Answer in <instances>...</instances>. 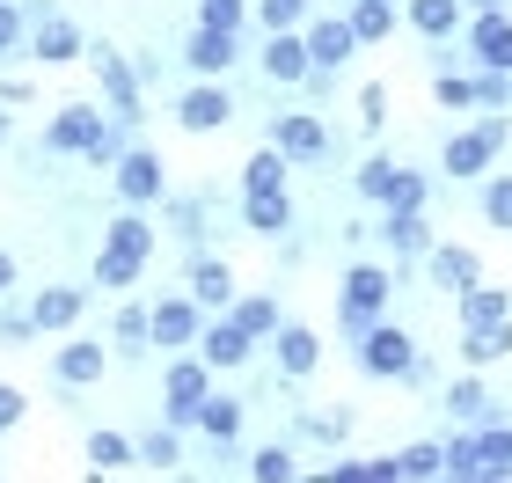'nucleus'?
<instances>
[{"instance_id": "obj_60", "label": "nucleus", "mask_w": 512, "mask_h": 483, "mask_svg": "<svg viewBox=\"0 0 512 483\" xmlns=\"http://www.w3.org/2000/svg\"><path fill=\"white\" fill-rule=\"evenodd\" d=\"M505 74H512V66H505Z\"/></svg>"}, {"instance_id": "obj_45", "label": "nucleus", "mask_w": 512, "mask_h": 483, "mask_svg": "<svg viewBox=\"0 0 512 483\" xmlns=\"http://www.w3.org/2000/svg\"><path fill=\"white\" fill-rule=\"evenodd\" d=\"M125 147H132V132L103 118V132H96V140H88V154H81V161H88V169H110V161H118Z\"/></svg>"}, {"instance_id": "obj_1", "label": "nucleus", "mask_w": 512, "mask_h": 483, "mask_svg": "<svg viewBox=\"0 0 512 483\" xmlns=\"http://www.w3.org/2000/svg\"><path fill=\"white\" fill-rule=\"evenodd\" d=\"M505 147H512V118H505V110H483L476 125L447 132L439 169H447V183H476V176H491L498 161H505Z\"/></svg>"}, {"instance_id": "obj_34", "label": "nucleus", "mask_w": 512, "mask_h": 483, "mask_svg": "<svg viewBox=\"0 0 512 483\" xmlns=\"http://www.w3.org/2000/svg\"><path fill=\"white\" fill-rule=\"evenodd\" d=\"M286 176H293V161L278 154L271 140H264V147H256V154L242 161V191H286Z\"/></svg>"}, {"instance_id": "obj_59", "label": "nucleus", "mask_w": 512, "mask_h": 483, "mask_svg": "<svg viewBox=\"0 0 512 483\" xmlns=\"http://www.w3.org/2000/svg\"><path fill=\"white\" fill-rule=\"evenodd\" d=\"M476 8H505V0H476Z\"/></svg>"}, {"instance_id": "obj_14", "label": "nucleus", "mask_w": 512, "mask_h": 483, "mask_svg": "<svg viewBox=\"0 0 512 483\" xmlns=\"http://www.w3.org/2000/svg\"><path fill=\"white\" fill-rule=\"evenodd\" d=\"M103 118H110V110H96V103H66L59 118L44 125V140H37V147H44V154H74V161H81L88 140L103 132Z\"/></svg>"}, {"instance_id": "obj_13", "label": "nucleus", "mask_w": 512, "mask_h": 483, "mask_svg": "<svg viewBox=\"0 0 512 483\" xmlns=\"http://www.w3.org/2000/svg\"><path fill=\"white\" fill-rule=\"evenodd\" d=\"M191 352H198L205 366H213V374H242V366L256 359V337H242L227 315H205V330H198Z\"/></svg>"}, {"instance_id": "obj_36", "label": "nucleus", "mask_w": 512, "mask_h": 483, "mask_svg": "<svg viewBox=\"0 0 512 483\" xmlns=\"http://www.w3.org/2000/svg\"><path fill=\"white\" fill-rule=\"evenodd\" d=\"M439 469H447V440H417L395 454V476L403 483H439Z\"/></svg>"}, {"instance_id": "obj_15", "label": "nucleus", "mask_w": 512, "mask_h": 483, "mask_svg": "<svg viewBox=\"0 0 512 483\" xmlns=\"http://www.w3.org/2000/svg\"><path fill=\"white\" fill-rule=\"evenodd\" d=\"M271 366L286 381H308L322 366V337L308 330V322H278V330H271Z\"/></svg>"}, {"instance_id": "obj_54", "label": "nucleus", "mask_w": 512, "mask_h": 483, "mask_svg": "<svg viewBox=\"0 0 512 483\" xmlns=\"http://www.w3.org/2000/svg\"><path fill=\"white\" fill-rule=\"evenodd\" d=\"M22 410H30V403H22V388H15V381H0V432H15V425H22Z\"/></svg>"}, {"instance_id": "obj_17", "label": "nucleus", "mask_w": 512, "mask_h": 483, "mask_svg": "<svg viewBox=\"0 0 512 483\" xmlns=\"http://www.w3.org/2000/svg\"><path fill=\"white\" fill-rule=\"evenodd\" d=\"M461 30H469V59L476 66H512V15L505 8H476V22H461Z\"/></svg>"}, {"instance_id": "obj_48", "label": "nucleus", "mask_w": 512, "mask_h": 483, "mask_svg": "<svg viewBox=\"0 0 512 483\" xmlns=\"http://www.w3.org/2000/svg\"><path fill=\"white\" fill-rule=\"evenodd\" d=\"M469 462H476V432H454V440H447V469H439V483H469Z\"/></svg>"}, {"instance_id": "obj_16", "label": "nucleus", "mask_w": 512, "mask_h": 483, "mask_svg": "<svg viewBox=\"0 0 512 483\" xmlns=\"http://www.w3.org/2000/svg\"><path fill=\"white\" fill-rule=\"evenodd\" d=\"M300 44H308V66H330V74L359 52V37H352L344 15H308V22H300Z\"/></svg>"}, {"instance_id": "obj_33", "label": "nucleus", "mask_w": 512, "mask_h": 483, "mask_svg": "<svg viewBox=\"0 0 512 483\" xmlns=\"http://www.w3.org/2000/svg\"><path fill=\"white\" fill-rule=\"evenodd\" d=\"M139 271H147V257H132V249H96V293H125V286H139Z\"/></svg>"}, {"instance_id": "obj_51", "label": "nucleus", "mask_w": 512, "mask_h": 483, "mask_svg": "<svg viewBox=\"0 0 512 483\" xmlns=\"http://www.w3.org/2000/svg\"><path fill=\"white\" fill-rule=\"evenodd\" d=\"M381 118H388V88L366 81V88H359V132H381Z\"/></svg>"}, {"instance_id": "obj_35", "label": "nucleus", "mask_w": 512, "mask_h": 483, "mask_svg": "<svg viewBox=\"0 0 512 483\" xmlns=\"http://www.w3.org/2000/svg\"><path fill=\"white\" fill-rule=\"evenodd\" d=\"M381 205H388V213H425V205H432V176L425 169H395L388 191H381Z\"/></svg>"}, {"instance_id": "obj_52", "label": "nucleus", "mask_w": 512, "mask_h": 483, "mask_svg": "<svg viewBox=\"0 0 512 483\" xmlns=\"http://www.w3.org/2000/svg\"><path fill=\"white\" fill-rule=\"evenodd\" d=\"M22 337H37L30 330V308H8V293H0V344H22Z\"/></svg>"}, {"instance_id": "obj_24", "label": "nucleus", "mask_w": 512, "mask_h": 483, "mask_svg": "<svg viewBox=\"0 0 512 483\" xmlns=\"http://www.w3.org/2000/svg\"><path fill=\"white\" fill-rule=\"evenodd\" d=\"M512 315V286H461L454 293V322H461V330H483V322H505Z\"/></svg>"}, {"instance_id": "obj_37", "label": "nucleus", "mask_w": 512, "mask_h": 483, "mask_svg": "<svg viewBox=\"0 0 512 483\" xmlns=\"http://www.w3.org/2000/svg\"><path fill=\"white\" fill-rule=\"evenodd\" d=\"M242 469H249L256 483H286V476H300V454H293V440H264Z\"/></svg>"}, {"instance_id": "obj_20", "label": "nucleus", "mask_w": 512, "mask_h": 483, "mask_svg": "<svg viewBox=\"0 0 512 483\" xmlns=\"http://www.w3.org/2000/svg\"><path fill=\"white\" fill-rule=\"evenodd\" d=\"M417 264H425V271H432V286H447V293H461V286H476V279H483V257H476L469 242H432Z\"/></svg>"}, {"instance_id": "obj_18", "label": "nucleus", "mask_w": 512, "mask_h": 483, "mask_svg": "<svg viewBox=\"0 0 512 483\" xmlns=\"http://www.w3.org/2000/svg\"><path fill=\"white\" fill-rule=\"evenodd\" d=\"M103 374H110V352L96 337H74V344H59V352H52V381L59 388H96Z\"/></svg>"}, {"instance_id": "obj_23", "label": "nucleus", "mask_w": 512, "mask_h": 483, "mask_svg": "<svg viewBox=\"0 0 512 483\" xmlns=\"http://www.w3.org/2000/svg\"><path fill=\"white\" fill-rule=\"evenodd\" d=\"M242 227H249V235H264V242L293 235V198L286 191H242Z\"/></svg>"}, {"instance_id": "obj_12", "label": "nucleus", "mask_w": 512, "mask_h": 483, "mask_svg": "<svg viewBox=\"0 0 512 483\" xmlns=\"http://www.w3.org/2000/svg\"><path fill=\"white\" fill-rule=\"evenodd\" d=\"M183 293L205 308V315H227V301H235V271H227V257H205V249H191V264H183Z\"/></svg>"}, {"instance_id": "obj_46", "label": "nucleus", "mask_w": 512, "mask_h": 483, "mask_svg": "<svg viewBox=\"0 0 512 483\" xmlns=\"http://www.w3.org/2000/svg\"><path fill=\"white\" fill-rule=\"evenodd\" d=\"M395 169H403V161L366 154V161H359V176H352V183H359V198H374V205H381V191H388V176H395Z\"/></svg>"}, {"instance_id": "obj_32", "label": "nucleus", "mask_w": 512, "mask_h": 483, "mask_svg": "<svg viewBox=\"0 0 512 483\" xmlns=\"http://www.w3.org/2000/svg\"><path fill=\"white\" fill-rule=\"evenodd\" d=\"M461 359H469V366L512 359V315H505V322H483V330H461Z\"/></svg>"}, {"instance_id": "obj_58", "label": "nucleus", "mask_w": 512, "mask_h": 483, "mask_svg": "<svg viewBox=\"0 0 512 483\" xmlns=\"http://www.w3.org/2000/svg\"><path fill=\"white\" fill-rule=\"evenodd\" d=\"M8 132H15V118H8V110H0V147H8Z\"/></svg>"}, {"instance_id": "obj_8", "label": "nucleus", "mask_w": 512, "mask_h": 483, "mask_svg": "<svg viewBox=\"0 0 512 483\" xmlns=\"http://www.w3.org/2000/svg\"><path fill=\"white\" fill-rule=\"evenodd\" d=\"M110 183H118L125 205H161L169 198V161H161L154 147H125L118 161H110Z\"/></svg>"}, {"instance_id": "obj_40", "label": "nucleus", "mask_w": 512, "mask_h": 483, "mask_svg": "<svg viewBox=\"0 0 512 483\" xmlns=\"http://www.w3.org/2000/svg\"><path fill=\"white\" fill-rule=\"evenodd\" d=\"M169 227H176V242H183V249H205V191L169 198Z\"/></svg>"}, {"instance_id": "obj_50", "label": "nucleus", "mask_w": 512, "mask_h": 483, "mask_svg": "<svg viewBox=\"0 0 512 483\" xmlns=\"http://www.w3.org/2000/svg\"><path fill=\"white\" fill-rule=\"evenodd\" d=\"M198 22H213V30H242L249 0H198Z\"/></svg>"}, {"instance_id": "obj_57", "label": "nucleus", "mask_w": 512, "mask_h": 483, "mask_svg": "<svg viewBox=\"0 0 512 483\" xmlns=\"http://www.w3.org/2000/svg\"><path fill=\"white\" fill-rule=\"evenodd\" d=\"M0 293H15V257L0 249Z\"/></svg>"}, {"instance_id": "obj_11", "label": "nucleus", "mask_w": 512, "mask_h": 483, "mask_svg": "<svg viewBox=\"0 0 512 483\" xmlns=\"http://www.w3.org/2000/svg\"><path fill=\"white\" fill-rule=\"evenodd\" d=\"M227 118H235V96H227L220 81H191V88L176 96V125L191 132V140H205V132H220Z\"/></svg>"}, {"instance_id": "obj_6", "label": "nucleus", "mask_w": 512, "mask_h": 483, "mask_svg": "<svg viewBox=\"0 0 512 483\" xmlns=\"http://www.w3.org/2000/svg\"><path fill=\"white\" fill-rule=\"evenodd\" d=\"M264 140L286 154L293 169H315V161H330V147H337V140H330V125H322L315 110H278V118L264 125Z\"/></svg>"}, {"instance_id": "obj_28", "label": "nucleus", "mask_w": 512, "mask_h": 483, "mask_svg": "<svg viewBox=\"0 0 512 483\" xmlns=\"http://www.w3.org/2000/svg\"><path fill=\"white\" fill-rule=\"evenodd\" d=\"M439 403H447V410H454V418H461V425H491V418H498V403H491V388H483L476 374H454L447 388H439Z\"/></svg>"}, {"instance_id": "obj_2", "label": "nucleus", "mask_w": 512, "mask_h": 483, "mask_svg": "<svg viewBox=\"0 0 512 483\" xmlns=\"http://www.w3.org/2000/svg\"><path fill=\"white\" fill-rule=\"evenodd\" d=\"M88 66H96V88H103V110H110V125H125V132H139V118H147V110H139V103H147V88H139V74H132V59L118 52V44H88V52H81Z\"/></svg>"}, {"instance_id": "obj_29", "label": "nucleus", "mask_w": 512, "mask_h": 483, "mask_svg": "<svg viewBox=\"0 0 512 483\" xmlns=\"http://www.w3.org/2000/svg\"><path fill=\"white\" fill-rule=\"evenodd\" d=\"M403 22L425 44H447L454 30H461V0H403Z\"/></svg>"}, {"instance_id": "obj_26", "label": "nucleus", "mask_w": 512, "mask_h": 483, "mask_svg": "<svg viewBox=\"0 0 512 483\" xmlns=\"http://www.w3.org/2000/svg\"><path fill=\"white\" fill-rule=\"evenodd\" d=\"M242 418H249V403H242V396H205V403H198V432H205V447H242Z\"/></svg>"}, {"instance_id": "obj_49", "label": "nucleus", "mask_w": 512, "mask_h": 483, "mask_svg": "<svg viewBox=\"0 0 512 483\" xmlns=\"http://www.w3.org/2000/svg\"><path fill=\"white\" fill-rule=\"evenodd\" d=\"M22 37H30V15H22L15 0H0V59H15Z\"/></svg>"}, {"instance_id": "obj_22", "label": "nucleus", "mask_w": 512, "mask_h": 483, "mask_svg": "<svg viewBox=\"0 0 512 483\" xmlns=\"http://www.w3.org/2000/svg\"><path fill=\"white\" fill-rule=\"evenodd\" d=\"M476 432V462H469V483H505L512 476V425H469Z\"/></svg>"}, {"instance_id": "obj_4", "label": "nucleus", "mask_w": 512, "mask_h": 483, "mask_svg": "<svg viewBox=\"0 0 512 483\" xmlns=\"http://www.w3.org/2000/svg\"><path fill=\"white\" fill-rule=\"evenodd\" d=\"M352 359H359V374H366V381H403V366L417 359V337L403 330V322L374 315V322H366V330L352 337Z\"/></svg>"}, {"instance_id": "obj_47", "label": "nucleus", "mask_w": 512, "mask_h": 483, "mask_svg": "<svg viewBox=\"0 0 512 483\" xmlns=\"http://www.w3.org/2000/svg\"><path fill=\"white\" fill-rule=\"evenodd\" d=\"M512 103V74H498V66H476V110H505Z\"/></svg>"}, {"instance_id": "obj_9", "label": "nucleus", "mask_w": 512, "mask_h": 483, "mask_svg": "<svg viewBox=\"0 0 512 483\" xmlns=\"http://www.w3.org/2000/svg\"><path fill=\"white\" fill-rule=\"evenodd\" d=\"M22 52H30L37 66H74V59L88 52V37H81V22H74V15H59V8H52V15H37V22H30Z\"/></svg>"}, {"instance_id": "obj_41", "label": "nucleus", "mask_w": 512, "mask_h": 483, "mask_svg": "<svg viewBox=\"0 0 512 483\" xmlns=\"http://www.w3.org/2000/svg\"><path fill=\"white\" fill-rule=\"evenodd\" d=\"M88 469H96V476L132 469V440H125V432H88Z\"/></svg>"}, {"instance_id": "obj_5", "label": "nucleus", "mask_w": 512, "mask_h": 483, "mask_svg": "<svg viewBox=\"0 0 512 483\" xmlns=\"http://www.w3.org/2000/svg\"><path fill=\"white\" fill-rule=\"evenodd\" d=\"M395 301V271L388 264H352L344 271V286H337V322H344V337H359L374 315H388Z\"/></svg>"}, {"instance_id": "obj_55", "label": "nucleus", "mask_w": 512, "mask_h": 483, "mask_svg": "<svg viewBox=\"0 0 512 483\" xmlns=\"http://www.w3.org/2000/svg\"><path fill=\"white\" fill-rule=\"evenodd\" d=\"M322 483H366V462H330V469H322Z\"/></svg>"}, {"instance_id": "obj_31", "label": "nucleus", "mask_w": 512, "mask_h": 483, "mask_svg": "<svg viewBox=\"0 0 512 483\" xmlns=\"http://www.w3.org/2000/svg\"><path fill=\"white\" fill-rule=\"evenodd\" d=\"M132 462H139V469H154V476L183 469V440H176V425H154V432H139V440H132Z\"/></svg>"}, {"instance_id": "obj_10", "label": "nucleus", "mask_w": 512, "mask_h": 483, "mask_svg": "<svg viewBox=\"0 0 512 483\" xmlns=\"http://www.w3.org/2000/svg\"><path fill=\"white\" fill-rule=\"evenodd\" d=\"M235 59H242V30H213V22H191V37H183V66H191L198 81H220Z\"/></svg>"}, {"instance_id": "obj_30", "label": "nucleus", "mask_w": 512, "mask_h": 483, "mask_svg": "<svg viewBox=\"0 0 512 483\" xmlns=\"http://www.w3.org/2000/svg\"><path fill=\"white\" fill-rule=\"evenodd\" d=\"M344 22H352L359 44H388L395 22H403V8H395V0H352V8H344Z\"/></svg>"}, {"instance_id": "obj_19", "label": "nucleus", "mask_w": 512, "mask_h": 483, "mask_svg": "<svg viewBox=\"0 0 512 483\" xmlns=\"http://www.w3.org/2000/svg\"><path fill=\"white\" fill-rule=\"evenodd\" d=\"M81 315H88V293H81V286H37L30 330H37V337H59V330H74Z\"/></svg>"}, {"instance_id": "obj_25", "label": "nucleus", "mask_w": 512, "mask_h": 483, "mask_svg": "<svg viewBox=\"0 0 512 483\" xmlns=\"http://www.w3.org/2000/svg\"><path fill=\"white\" fill-rule=\"evenodd\" d=\"M374 235L388 242V257H395V264H417V257L432 249V220H425V213H388Z\"/></svg>"}, {"instance_id": "obj_44", "label": "nucleus", "mask_w": 512, "mask_h": 483, "mask_svg": "<svg viewBox=\"0 0 512 483\" xmlns=\"http://www.w3.org/2000/svg\"><path fill=\"white\" fill-rule=\"evenodd\" d=\"M308 15H315V0H256V22H264V30H300Z\"/></svg>"}, {"instance_id": "obj_43", "label": "nucleus", "mask_w": 512, "mask_h": 483, "mask_svg": "<svg viewBox=\"0 0 512 483\" xmlns=\"http://www.w3.org/2000/svg\"><path fill=\"white\" fill-rule=\"evenodd\" d=\"M432 96H439V110H476V74H447V66H439Z\"/></svg>"}, {"instance_id": "obj_3", "label": "nucleus", "mask_w": 512, "mask_h": 483, "mask_svg": "<svg viewBox=\"0 0 512 483\" xmlns=\"http://www.w3.org/2000/svg\"><path fill=\"white\" fill-rule=\"evenodd\" d=\"M205 396H213V366H205L198 352H169V366H161V425L191 432Z\"/></svg>"}, {"instance_id": "obj_53", "label": "nucleus", "mask_w": 512, "mask_h": 483, "mask_svg": "<svg viewBox=\"0 0 512 483\" xmlns=\"http://www.w3.org/2000/svg\"><path fill=\"white\" fill-rule=\"evenodd\" d=\"M395 388H439V366H432V352H425V344H417V359L403 366V381H395Z\"/></svg>"}, {"instance_id": "obj_7", "label": "nucleus", "mask_w": 512, "mask_h": 483, "mask_svg": "<svg viewBox=\"0 0 512 483\" xmlns=\"http://www.w3.org/2000/svg\"><path fill=\"white\" fill-rule=\"evenodd\" d=\"M205 330V308L191 301V293H161V301H147V344L154 352H191Z\"/></svg>"}, {"instance_id": "obj_21", "label": "nucleus", "mask_w": 512, "mask_h": 483, "mask_svg": "<svg viewBox=\"0 0 512 483\" xmlns=\"http://www.w3.org/2000/svg\"><path fill=\"white\" fill-rule=\"evenodd\" d=\"M264 81H278V88L308 81V44H300V30H264Z\"/></svg>"}, {"instance_id": "obj_27", "label": "nucleus", "mask_w": 512, "mask_h": 483, "mask_svg": "<svg viewBox=\"0 0 512 483\" xmlns=\"http://www.w3.org/2000/svg\"><path fill=\"white\" fill-rule=\"evenodd\" d=\"M227 322H235L242 337L271 344V330L286 322V308H278V293H235V301H227Z\"/></svg>"}, {"instance_id": "obj_39", "label": "nucleus", "mask_w": 512, "mask_h": 483, "mask_svg": "<svg viewBox=\"0 0 512 483\" xmlns=\"http://www.w3.org/2000/svg\"><path fill=\"white\" fill-rule=\"evenodd\" d=\"M300 440L344 447V440H352V410H300Z\"/></svg>"}, {"instance_id": "obj_42", "label": "nucleus", "mask_w": 512, "mask_h": 483, "mask_svg": "<svg viewBox=\"0 0 512 483\" xmlns=\"http://www.w3.org/2000/svg\"><path fill=\"white\" fill-rule=\"evenodd\" d=\"M483 183V220H491V227H505V235H512V176H476Z\"/></svg>"}, {"instance_id": "obj_56", "label": "nucleus", "mask_w": 512, "mask_h": 483, "mask_svg": "<svg viewBox=\"0 0 512 483\" xmlns=\"http://www.w3.org/2000/svg\"><path fill=\"white\" fill-rule=\"evenodd\" d=\"M15 103H30V81L8 74V81H0V110H15Z\"/></svg>"}, {"instance_id": "obj_38", "label": "nucleus", "mask_w": 512, "mask_h": 483, "mask_svg": "<svg viewBox=\"0 0 512 483\" xmlns=\"http://www.w3.org/2000/svg\"><path fill=\"white\" fill-rule=\"evenodd\" d=\"M110 344H118V359H147V308H139V301H125L118 308V322H110Z\"/></svg>"}]
</instances>
